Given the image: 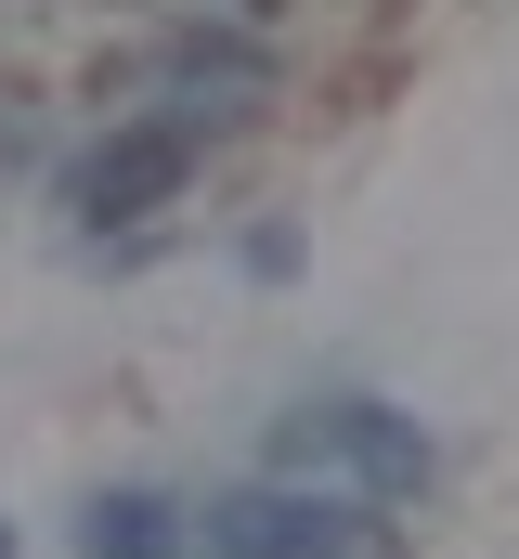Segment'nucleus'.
Instances as JSON below:
<instances>
[{
  "instance_id": "f257e3e1",
  "label": "nucleus",
  "mask_w": 519,
  "mask_h": 559,
  "mask_svg": "<svg viewBox=\"0 0 519 559\" xmlns=\"http://www.w3.org/2000/svg\"><path fill=\"white\" fill-rule=\"evenodd\" d=\"M182 547H195V559H377V508H364V495H338V481L273 468V481L208 495Z\"/></svg>"
},
{
  "instance_id": "f03ea898",
  "label": "nucleus",
  "mask_w": 519,
  "mask_h": 559,
  "mask_svg": "<svg viewBox=\"0 0 519 559\" xmlns=\"http://www.w3.org/2000/svg\"><path fill=\"white\" fill-rule=\"evenodd\" d=\"M273 468L338 481V495H364V508H415V495H429V429L389 417V404H299V417L273 429Z\"/></svg>"
},
{
  "instance_id": "7ed1b4c3",
  "label": "nucleus",
  "mask_w": 519,
  "mask_h": 559,
  "mask_svg": "<svg viewBox=\"0 0 519 559\" xmlns=\"http://www.w3.org/2000/svg\"><path fill=\"white\" fill-rule=\"evenodd\" d=\"M182 182H195V118H130V131H105L65 169V209H79V235H130V222H156Z\"/></svg>"
},
{
  "instance_id": "20e7f679",
  "label": "nucleus",
  "mask_w": 519,
  "mask_h": 559,
  "mask_svg": "<svg viewBox=\"0 0 519 559\" xmlns=\"http://www.w3.org/2000/svg\"><path fill=\"white\" fill-rule=\"evenodd\" d=\"M182 534H195V521H182L169 495H143V481H130V495H92V521H79V559H169Z\"/></svg>"
},
{
  "instance_id": "39448f33",
  "label": "nucleus",
  "mask_w": 519,
  "mask_h": 559,
  "mask_svg": "<svg viewBox=\"0 0 519 559\" xmlns=\"http://www.w3.org/2000/svg\"><path fill=\"white\" fill-rule=\"evenodd\" d=\"M0 559H13V521H0Z\"/></svg>"
}]
</instances>
